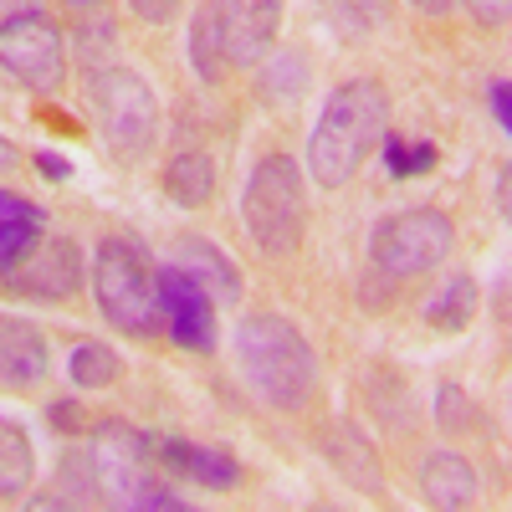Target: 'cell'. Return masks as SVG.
I'll use <instances>...</instances> for the list:
<instances>
[{
    "label": "cell",
    "instance_id": "4",
    "mask_svg": "<svg viewBox=\"0 0 512 512\" xmlns=\"http://www.w3.org/2000/svg\"><path fill=\"white\" fill-rule=\"evenodd\" d=\"M93 297H98V313L134 338H154L164 328V318H159V267L149 262V251L134 236L98 241Z\"/></svg>",
    "mask_w": 512,
    "mask_h": 512
},
{
    "label": "cell",
    "instance_id": "34",
    "mask_svg": "<svg viewBox=\"0 0 512 512\" xmlns=\"http://www.w3.org/2000/svg\"><path fill=\"white\" fill-rule=\"evenodd\" d=\"M67 6H77V11H93V6H98V0H67Z\"/></svg>",
    "mask_w": 512,
    "mask_h": 512
},
{
    "label": "cell",
    "instance_id": "33",
    "mask_svg": "<svg viewBox=\"0 0 512 512\" xmlns=\"http://www.w3.org/2000/svg\"><path fill=\"white\" fill-rule=\"evenodd\" d=\"M16 159H21V149H16L11 139H0V175H6V169H11Z\"/></svg>",
    "mask_w": 512,
    "mask_h": 512
},
{
    "label": "cell",
    "instance_id": "5",
    "mask_svg": "<svg viewBox=\"0 0 512 512\" xmlns=\"http://www.w3.org/2000/svg\"><path fill=\"white\" fill-rule=\"evenodd\" d=\"M93 487L103 492L108 507H128V512H185V497H175L159 477H154V456H149V436H139L123 420H103L93 431Z\"/></svg>",
    "mask_w": 512,
    "mask_h": 512
},
{
    "label": "cell",
    "instance_id": "26",
    "mask_svg": "<svg viewBox=\"0 0 512 512\" xmlns=\"http://www.w3.org/2000/svg\"><path fill=\"white\" fill-rule=\"evenodd\" d=\"M456 6L472 11V21H477V26L502 31V26H507V11H512V0H456Z\"/></svg>",
    "mask_w": 512,
    "mask_h": 512
},
{
    "label": "cell",
    "instance_id": "8",
    "mask_svg": "<svg viewBox=\"0 0 512 512\" xmlns=\"http://www.w3.org/2000/svg\"><path fill=\"white\" fill-rule=\"evenodd\" d=\"M205 21L226 67H256L277 47L282 0H205Z\"/></svg>",
    "mask_w": 512,
    "mask_h": 512
},
{
    "label": "cell",
    "instance_id": "28",
    "mask_svg": "<svg viewBox=\"0 0 512 512\" xmlns=\"http://www.w3.org/2000/svg\"><path fill=\"white\" fill-rule=\"evenodd\" d=\"M36 16H47V0H0V31L21 26V21H36Z\"/></svg>",
    "mask_w": 512,
    "mask_h": 512
},
{
    "label": "cell",
    "instance_id": "23",
    "mask_svg": "<svg viewBox=\"0 0 512 512\" xmlns=\"http://www.w3.org/2000/svg\"><path fill=\"white\" fill-rule=\"evenodd\" d=\"M303 77H308V62H303V57L292 62V72H287V57H282L277 67H267V82H262V98H267L272 108H282V103L292 108V103H297V93H303Z\"/></svg>",
    "mask_w": 512,
    "mask_h": 512
},
{
    "label": "cell",
    "instance_id": "10",
    "mask_svg": "<svg viewBox=\"0 0 512 512\" xmlns=\"http://www.w3.org/2000/svg\"><path fill=\"white\" fill-rule=\"evenodd\" d=\"M16 297H31V303H62L82 287V251L67 236H41L16 267L0 272Z\"/></svg>",
    "mask_w": 512,
    "mask_h": 512
},
{
    "label": "cell",
    "instance_id": "1",
    "mask_svg": "<svg viewBox=\"0 0 512 512\" xmlns=\"http://www.w3.org/2000/svg\"><path fill=\"white\" fill-rule=\"evenodd\" d=\"M390 128V93L374 77H349L328 93L313 134H308V175L323 190H344L369 149L384 139Z\"/></svg>",
    "mask_w": 512,
    "mask_h": 512
},
{
    "label": "cell",
    "instance_id": "20",
    "mask_svg": "<svg viewBox=\"0 0 512 512\" xmlns=\"http://www.w3.org/2000/svg\"><path fill=\"white\" fill-rule=\"evenodd\" d=\"M67 379L77 384V390H108V384L118 379V354L108 344H98V338H82V344L67 354Z\"/></svg>",
    "mask_w": 512,
    "mask_h": 512
},
{
    "label": "cell",
    "instance_id": "17",
    "mask_svg": "<svg viewBox=\"0 0 512 512\" xmlns=\"http://www.w3.org/2000/svg\"><path fill=\"white\" fill-rule=\"evenodd\" d=\"M164 195L175 200L180 210H200L210 195H216V159L200 154V149H185L164 164Z\"/></svg>",
    "mask_w": 512,
    "mask_h": 512
},
{
    "label": "cell",
    "instance_id": "21",
    "mask_svg": "<svg viewBox=\"0 0 512 512\" xmlns=\"http://www.w3.org/2000/svg\"><path fill=\"white\" fill-rule=\"evenodd\" d=\"M384 164H390V180H410V175H425L436 164V144H405L400 134L384 128Z\"/></svg>",
    "mask_w": 512,
    "mask_h": 512
},
{
    "label": "cell",
    "instance_id": "29",
    "mask_svg": "<svg viewBox=\"0 0 512 512\" xmlns=\"http://www.w3.org/2000/svg\"><path fill=\"white\" fill-rule=\"evenodd\" d=\"M487 103H492V118H497V128L507 134V128H512V93H507V77H492Z\"/></svg>",
    "mask_w": 512,
    "mask_h": 512
},
{
    "label": "cell",
    "instance_id": "12",
    "mask_svg": "<svg viewBox=\"0 0 512 512\" xmlns=\"http://www.w3.org/2000/svg\"><path fill=\"white\" fill-rule=\"evenodd\" d=\"M149 456L154 466L175 472L205 492H231L241 482V461L226 451V446H195V441H180V436H149Z\"/></svg>",
    "mask_w": 512,
    "mask_h": 512
},
{
    "label": "cell",
    "instance_id": "25",
    "mask_svg": "<svg viewBox=\"0 0 512 512\" xmlns=\"http://www.w3.org/2000/svg\"><path fill=\"white\" fill-rule=\"evenodd\" d=\"M338 6H344V16H349L359 31H374V26L390 21V0H338Z\"/></svg>",
    "mask_w": 512,
    "mask_h": 512
},
{
    "label": "cell",
    "instance_id": "32",
    "mask_svg": "<svg viewBox=\"0 0 512 512\" xmlns=\"http://www.w3.org/2000/svg\"><path fill=\"white\" fill-rule=\"evenodd\" d=\"M410 6H415V11H425V16H446V11L456 6V0H410Z\"/></svg>",
    "mask_w": 512,
    "mask_h": 512
},
{
    "label": "cell",
    "instance_id": "22",
    "mask_svg": "<svg viewBox=\"0 0 512 512\" xmlns=\"http://www.w3.org/2000/svg\"><path fill=\"white\" fill-rule=\"evenodd\" d=\"M190 62H195L200 82H216V77L226 72V62H221V52H216V36H210V21H205V6H200L195 21H190Z\"/></svg>",
    "mask_w": 512,
    "mask_h": 512
},
{
    "label": "cell",
    "instance_id": "18",
    "mask_svg": "<svg viewBox=\"0 0 512 512\" xmlns=\"http://www.w3.org/2000/svg\"><path fill=\"white\" fill-rule=\"evenodd\" d=\"M31 477H36V451H31L26 425L0 420V502L26 497L31 492Z\"/></svg>",
    "mask_w": 512,
    "mask_h": 512
},
{
    "label": "cell",
    "instance_id": "11",
    "mask_svg": "<svg viewBox=\"0 0 512 512\" xmlns=\"http://www.w3.org/2000/svg\"><path fill=\"white\" fill-rule=\"evenodd\" d=\"M159 318L180 349L190 354L216 349V297L200 282H190L180 267H159Z\"/></svg>",
    "mask_w": 512,
    "mask_h": 512
},
{
    "label": "cell",
    "instance_id": "15",
    "mask_svg": "<svg viewBox=\"0 0 512 512\" xmlns=\"http://www.w3.org/2000/svg\"><path fill=\"white\" fill-rule=\"evenodd\" d=\"M420 492L431 507H472L477 502V472L461 451H431L420 466Z\"/></svg>",
    "mask_w": 512,
    "mask_h": 512
},
{
    "label": "cell",
    "instance_id": "2",
    "mask_svg": "<svg viewBox=\"0 0 512 512\" xmlns=\"http://www.w3.org/2000/svg\"><path fill=\"white\" fill-rule=\"evenodd\" d=\"M236 359L241 374L272 410H303L318 390V354L297 323L277 313H251L236 328Z\"/></svg>",
    "mask_w": 512,
    "mask_h": 512
},
{
    "label": "cell",
    "instance_id": "31",
    "mask_svg": "<svg viewBox=\"0 0 512 512\" xmlns=\"http://www.w3.org/2000/svg\"><path fill=\"white\" fill-rule=\"evenodd\" d=\"M36 169H41L47 180H67V159H62V154H36Z\"/></svg>",
    "mask_w": 512,
    "mask_h": 512
},
{
    "label": "cell",
    "instance_id": "13",
    "mask_svg": "<svg viewBox=\"0 0 512 512\" xmlns=\"http://www.w3.org/2000/svg\"><path fill=\"white\" fill-rule=\"evenodd\" d=\"M41 379H47V338L21 318H6L0 323V390H31Z\"/></svg>",
    "mask_w": 512,
    "mask_h": 512
},
{
    "label": "cell",
    "instance_id": "24",
    "mask_svg": "<svg viewBox=\"0 0 512 512\" xmlns=\"http://www.w3.org/2000/svg\"><path fill=\"white\" fill-rule=\"evenodd\" d=\"M436 420L446 431H466V425H472V400H466L456 384H441L436 390Z\"/></svg>",
    "mask_w": 512,
    "mask_h": 512
},
{
    "label": "cell",
    "instance_id": "19",
    "mask_svg": "<svg viewBox=\"0 0 512 512\" xmlns=\"http://www.w3.org/2000/svg\"><path fill=\"white\" fill-rule=\"evenodd\" d=\"M472 318H477V282L466 272H456L431 303H425V323H431L436 333H461Z\"/></svg>",
    "mask_w": 512,
    "mask_h": 512
},
{
    "label": "cell",
    "instance_id": "7",
    "mask_svg": "<svg viewBox=\"0 0 512 512\" xmlns=\"http://www.w3.org/2000/svg\"><path fill=\"white\" fill-rule=\"evenodd\" d=\"M456 246V226L441 210H400V216H384L369 236V272L374 287L384 282H410L436 272Z\"/></svg>",
    "mask_w": 512,
    "mask_h": 512
},
{
    "label": "cell",
    "instance_id": "6",
    "mask_svg": "<svg viewBox=\"0 0 512 512\" xmlns=\"http://www.w3.org/2000/svg\"><path fill=\"white\" fill-rule=\"evenodd\" d=\"M88 103L98 118V134L118 159H144L159 139V103L154 88L134 67H93L88 77Z\"/></svg>",
    "mask_w": 512,
    "mask_h": 512
},
{
    "label": "cell",
    "instance_id": "30",
    "mask_svg": "<svg viewBox=\"0 0 512 512\" xmlns=\"http://www.w3.org/2000/svg\"><path fill=\"white\" fill-rule=\"evenodd\" d=\"M52 425H57V431H77V425H82V420H77V405H72V400H57V405H52Z\"/></svg>",
    "mask_w": 512,
    "mask_h": 512
},
{
    "label": "cell",
    "instance_id": "16",
    "mask_svg": "<svg viewBox=\"0 0 512 512\" xmlns=\"http://www.w3.org/2000/svg\"><path fill=\"white\" fill-rule=\"evenodd\" d=\"M41 236H47V210L16 190H0V272L16 267Z\"/></svg>",
    "mask_w": 512,
    "mask_h": 512
},
{
    "label": "cell",
    "instance_id": "3",
    "mask_svg": "<svg viewBox=\"0 0 512 512\" xmlns=\"http://www.w3.org/2000/svg\"><path fill=\"white\" fill-rule=\"evenodd\" d=\"M241 226L262 256H292L308 231L303 164L292 154H267L241 190Z\"/></svg>",
    "mask_w": 512,
    "mask_h": 512
},
{
    "label": "cell",
    "instance_id": "27",
    "mask_svg": "<svg viewBox=\"0 0 512 512\" xmlns=\"http://www.w3.org/2000/svg\"><path fill=\"white\" fill-rule=\"evenodd\" d=\"M180 6H185V0H128V11H134L144 26H169L180 16Z\"/></svg>",
    "mask_w": 512,
    "mask_h": 512
},
{
    "label": "cell",
    "instance_id": "9",
    "mask_svg": "<svg viewBox=\"0 0 512 512\" xmlns=\"http://www.w3.org/2000/svg\"><path fill=\"white\" fill-rule=\"evenodd\" d=\"M62 41L67 36L47 16L6 26L0 31V72H11L31 93H57L62 77H67V47Z\"/></svg>",
    "mask_w": 512,
    "mask_h": 512
},
{
    "label": "cell",
    "instance_id": "14",
    "mask_svg": "<svg viewBox=\"0 0 512 512\" xmlns=\"http://www.w3.org/2000/svg\"><path fill=\"white\" fill-rule=\"evenodd\" d=\"M169 267H180L190 282H200L210 297H216V303H236V297H241L236 267L226 262V251L216 241H205V236H185L175 246V262H169Z\"/></svg>",
    "mask_w": 512,
    "mask_h": 512
}]
</instances>
